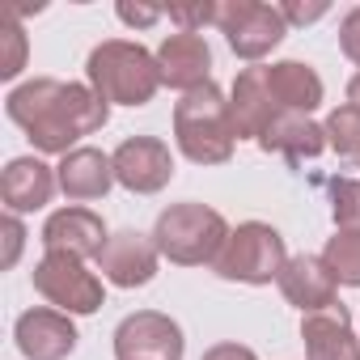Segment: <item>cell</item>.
<instances>
[{
    "mask_svg": "<svg viewBox=\"0 0 360 360\" xmlns=\"http://www.w3.org/2000/svg\"><path fill=\"white\" fill-rule=\"evenodd\" d=\"M9 119L30 136L34 148L43 153H72V144L81 136H94L106 127L110 119V102L98 98L94 85H77V81H51V77H39V81H26L18 85L9 98Z\"/></svg>",
    "mask_w": 360,
    "mask_h": 360,
    "instance_id": "cell-1",
    "label": "cell"
},
{
    "mask_svg": "<svg viewBox=\"0 0 360 360\" xmlns=\"http://www.w3.org/2000/svg\"><path fill=\"white\" fill-rule=\"evenodd\" d=\"M174 140L195 165H225L233 157L238 131L229 119V102L212 81L183 94V102L174 106Z\"/></svg>",
    "mask_w": 360,
    "mask_h": 360,
    "instance_id": "cell-2",
    "label": "cell"
},
{
    "mask_svg": "<svg viewBox=\"0 0 360 360\" xmlns=\"http://www.w3.org/2000/svg\"><path fill=\"white\" fill-rule=\"evenodd\" d=\"M89 85L98 89V98L119 102V106H144L153 102V94L161 89V68L157 56L144 51L140 43L127 39H106L89 51Z\"/></svg>",
    "mask_w": 360,
    "mask_h": 360,
    "instance_id": "cell-3",
    "label": "cell"
},
{
    "mask_svg": "<svg viewBox=\"0 0 360 360\" xmlns=\"http://www.w3.org/2000/svg\"><path fill=\"white\" fill-rule=\"evenodd\" d=\"M225 238H229V225L208 204H174L157 217V229H153V242H157L161 259H169L178 267L212 263L221 255Z\"/></svg>",
    "mask_w": 360,
    "mask_h": 360,
    "instance_id": "cell-4",
    "label": "cell"
},
{
    "mask_svg": "<svg viewBox=\"0 0 360 360\" xmlns=\"http://www.w3.org/2000/svg\"><path fill=\"white\" fill-rule=\"evenodd\" d=\"M284 263H288L284 238L263 221H246V225L229 229L221 255L212 259V271L221 280H238V284H271V280H280Z\"/></svg>",
    "mask_w": 360,
    "mask_h": 360,
    "instance_id": "cell-5",
    "label": "cell"
},
{
    "mask_svg": "<svg viewBox=\"0 0 360 360\" xmlns=\"http://www.w3.org/2000/svg\"><path fill=\"white\" fill-rule=\"evenodd\" d=\"M217 26H221L229 51L242 56V60H263L288 34V22H284L280 5H259V0H229V5H221Z\"/></svg>",
    "mask_w": 360,
    "mask_h": 360,
    "instance_id": "cell-6",
    "label": "cell"
},
{
    "mask_svg": "<svg viewBox=\"0 0 360 360\" xmlns=\"http://www.w3.org/2000/svg\"><path fill=\"white\" fill-rule=\"evenodd\" d=\"M34 288L60 305L64 314H98L106 292H102V280L85 267V259H72V255H43L34 263Z\"/></svg>",
    "mask_w": 360,
    "mask_h": 360,
    "instance_id": "cell-7",
    "label": "cell"
},
{
    "mask_svg": "<svg viewBox=\"0 0 360 360\" xmlns=\"http://www.w3.org/2000/svg\"><path fill=\"white\" fill-rule=\"evenodd\" d=\"M183 347H187L183 326L157 309L127 314L115 326V356L119 360H183Z\"/></svg>",
    "mask_w": 360,
    "mask_h": 360,
    "instance_id": "cell-8",
    "label": "cell"
},
{
    "mask_svg": "<svg viewBox=\"0 0 360 360\" xmlns=\"http://www.w3.org/2000/svg\"><path fill=\"white\" fill-rule=\"evenodd\" d=\"M115 183L136 191V195H157L169 178H174V157L169 144L157 136H127L115 153Z\"/></svg>",
    "mask_w": 360,
    "mask_h": 360,
    "instance_id": "cell-9",
    "label": "cell"
},
{
    "mask_svg": "<svg viewBox=\"0 0 360 360\" xmlns=\"http://www.w3.org/2000/svg\"><path fill=\"white\" fill-rule=\"evenodd\" d=\"M157 259H161V250L153 238H144L136 229H119L106 238V246L98 255V271L115 288H144L157 276Z\"/></svg>",
    "mask_w": 360,
    "mask_h": 360,
    "instance_id": "cell-10",
    "label": "cell"
},
{
    "mask_svg": "<svg viewBox=\"0 0 360 360\" xmlns=\"http://www.w3.org/2000/svg\"><path fill=\"white\" fill-rule=\"evenodd\" d=\"M13 339L26 360H68L77 352V326L64 309H26Z\"/></svg>",
    "mask_w": 360,
    "mask_h": 360,
    "instance_id": "cell-11",
    "label": "cell"
},
{
    "mask_svg": "<svg viewBox=\"0 0 360 360\" xmlns=\"http://www.w3.org/2000/svg\"><path fill=\"white\" fill-rule=\"evenodd\" d=\"M157 68H161V85L169 89H200L208 85V72H212V51L200 34H187V30H178L169 34L161 47H157Z\"/></svg>",
    "mask_w": 360,
    "mask_h": 360,
    "instance_id": "cell-12",
    "label": "cell"
},
{
    "mask_svg": "<svg viewBox=\"0 0 360 360\" xmlns=\"http://www.w3.org/2000/svg\"><path fill=\"white\" fill-rule=\"evenodd\" d=\"M43 246L51 255H72V259H98L106 246V225L89 208H60L43 225Z\"/></svg>",
    "mask_w": 360,
    "mask_h": 360,
    "instance_id": "cell-13",
    "label": "cell"
},
{
    "mask_svg": "<svg viewBox=\"0 0 360 360\" xmlns=\"http://www.w3.org/2000/svg\"><path fill=\"white\" fill-rule=\"evenodd\" d=\"M60 187V178L51 165H43L39 157H13L5 165V174H0V200H5V208L13 217L22 212H39L43 204H51Z\"/></svg>",
    "mask_w": 360,
    "mask_h": 360,
    "instance_id": "cell-14",
    "label": "cell"
},
{
    "mask_svg": "<svg viewBox=\"0 0 360 360\" xmlns=\"http://www.w3.org/2000/svg\"><path fill=\"white\" fill-rule=\"evenodd\" d=\"M280 115L271 89H267V68H242L229 94V119L238 140H259L267 131V123Z\"/></svg>",
    "mask_w": 360,
    "mask_h": 360,
    "instance_id": "cell-15",
    "label": "cell"
},
{
    "mask_svg": "<svg viewBox=\"0 0 360 360\" xmlns=\"http://www.w3.org/2000/svg\"><path fill=\"white\" fill-rule=\"evenodd\" d=\"M301 339H305V360H360V339L352 335V318L339 301L330 309L305 314Z\"/></svg>",
    "mask_w": 360,
    "mask_h": 360,
    "instance_id": "cell-16",
    "label": "cell"
},
{
    "mask_svg": "<svg viewBox=\"0 0 360 360\" xmlns=\"http://www.w3.org/2000/svg\"><path fill=\"white\" fill-rule=\"evenodd\" d=\"M276 284H280L284 301L297 305L301 314H318V309L335 305V276L326 271L322 255H297V259H288Z\"/></svg>",
    "mask_w": 360,
    "mask_h": 360,
    "instance_id": "cell-17",
    "label": "cell"
},
{
    "mask_svg": "<svg viewBox=\"0 0 360 360\" xmlns=\"http://www.w3.org/2000/svg\"><path fill=\"white\" fill-rule=\"evenodd\" d=\"M56 178L68 200H102L115 183V161L98 148H72L60 157Z\"/></svg>",
    "mask_w": 360,
    "mask_h": 360,
    "instance_id": "cell-18",
    "label": "cell"
},
{
    "mask_svg": "<svg viewBox=\"0 0 360 360\" xmlns=\"http://www.w3.org/2000/svg\"><path fill=\"white\" fill-rule=\"evenodd\" d=\"M259 148H263V153H280V157H288V161L297 165V161H309V157H318V153L326 148V131H322V123H314L309 115L280 110V115L267 123V131L259 136Z\"/></svg>",
    "mask_w": 360,
    "mask_h": 360,
    "instance_id": "cell-19",
    "label": "cell"
},
{
    "mask_svg": "<svg viewBox=\"0 0 360 360\" xmlns=\"http://www.w3.org/2000/svg\"><path fill=\"white\" fill-rule=\"evenodd\" d=\"M267 89L276 98L280 110H292V115H309L322 106V77L301 64V60H280L267 68Z\"/></svg>",
    "mask_w": 360,
    "mask_h": 360,
    "instance_id": "cell-20",
    "label": "cell"
},
{
    "mask_svg": "<svg viewBox=\"0 0 360 360\" xmlns=\"http://www.w3.org/2000/svg\"><path fill=\"white\" fill-rule=\"evenodd\" d=\"M322 263H326V271L335 276V284L360 288V229H339V233L326 242Z\"/></svg>",
    "mask_w": 360,
    "mask_h": 360,
    "instance_id": "cell-21",
    "label": "cell"
},
{
    "mask_svg": "<svg viewBox=\"0 0 360 360\" xmlns=\"http://www.w3.org/2000/svg\"><path fill=\"white\" fill-rule=\"evenodd\" d=\"M326 144L343 157H360V110L356 106H335L322 123Z\"/></svg>",
    "mask_w": 360,
    "mask_h": 360,
    "instance_id": "cell-22",
    "label": "cell"
},
{
    "mask_svg": "<svg viewBox=\"0 0 360 360\" xmlns=\"http://www.w3.org/2000/svg\"><path fill=\"white\" fill-rule=\"evenodd\" d=\"M330 217L339 229H360V183L356 178H330Z\"/></svg>",
    "mask_w": 360,
    "mask_h": 360,
    "instance_id": "cell-23",
    "label": "cell"
},
{
    "mask_svg": "<svg viewBox=\"0 0 360 360\" xmlns=\"http://www.w3.org/2000/svg\"><path fill=\"white\" fill-rule=\"evenodd\" d=\"M0 34H5V60H0V77L13 81V77L26 68V30H22V22H18V13H5Z\"/></svg>",
    "mask_w": 360,
    "mask_h": 360,
    "instance_id": "cell-24",
    "label": "cell"
},
{
    "mask_svg": "<svg viewBox=\"0 0 360 360\" xmlns=\"http://www.w3.org/2000/svg\"><path fill=\"white\" fill-rule=\"evenodd\" d=\"M169 13V22H178L187 34H200L204 26H212L217 18H221V5H208V0H200V5H174V9H165Z\"/></svg>",
    "mask_w": 360,
    "mask_h": 360,
    "instance_id": "cell-25",
    "label": "cell"
},
{
    "mask_svg": "<svg viewBox=\"0 0 360 360\" xmlns=\"http://www.w3.org/2000/svg\"><path fill=\"white\" fill-rule=\"evenodd\" d=\"M339 47L352 64H360V9H352L343 22H339Z\"/></svg>",
    "mask_w": 360,
    "mask_h": 360,
    "instance_id": "cell-26",
    "label": "cell"
},
{
    "mask_svg": "<svg viewBox=\"0 0 360 360\" xmlns=\"http://www.w3.org/2000/svg\"><path fill=\"white\" fill-rule=\"evenodd\" d=\"M22 246H26V225H22V217H5V267H13L18 263V255H22Z\"/></svg>",
    "mask_w": 360,
    "mask_h": 360,
    "instance_id": "cell-27",
    "label": "cell"
},
{
    "mask_svg": "<svg viewBox=\"0 0 360 360\" xmlns=\"http://www.w3.org/2000/svg\"><path fill=\"white\" fill-rule=\"evenodd\" d=\"M326 0H314V5H280V13H284V22H292V26H309V22H318V18H326Z\"/></svg>",
    "mask_w": 360,
    "mask_h": 360,
    "instance_id": "cell-28",
    "label": "cell"
},
{
    "mask_svg": "<svg viewBox=\"0 0 360 360\" xmlns=\"http://www.w3.org/2000/svg\"><path fill=\"white\" fill-rule=\"evenodd\" d=\"M161 13H165V9H157V5H119V18H123L127 26H153Z\"/></svg>",
    "mask_w": 360,
    "mask_h": 360,
    "instance_id": "cell-29",
    "label": "cell"
},
{
    "mask_svg": "<svg viewBox=\"0 0 360 360\" xmlns=\"http://www.w3.org/2000/svg\"><path fill=\"white\" fill-rule=\"evenodd\" d=\"M204 360H259V356L250 347H242V343H217V347L204 352Z\"/></svg>",
    "mask_w": 360,
    "mask_h": 360,
    "instance_id": "cell-30",
    "label": "cell"
},
{
    "mask_svg": "<svg viewBox=\"0 0 360 360\" xmlns=\"http://www.w3.org/2000/svg\"><path fill=\"white\" fill-rule=\"evenodd\" d=\"M347 106H356V110H360V72L347 81Z\"/></svg>",
    "mask_w": 360,
    "mask_h": 360,
    "instance_id": "cell-31",
    "label": "cell"
},
{
    "mask_svg": "<svg viewBox=\"0 0 360 360\" xmlns=\"http://www.w3.org/2000/svg\"><path fill=\"white\" fill-rule=\"evenodd\" d=\"M356 161H360V157H356Z\"/></svg>",
    "mask_w": 360,
    "mask_h": 360,
    "instance_id": "cell-32",
    "label": "cell"
}]
</instances>
